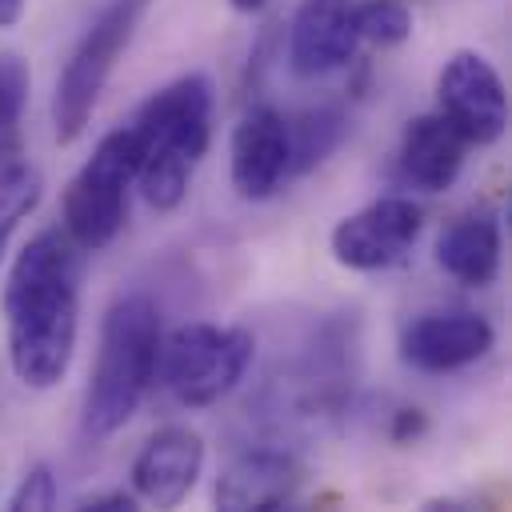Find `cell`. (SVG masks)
<instances>
[{
  "label": "cell",
  "instance_id": "cell-19",
  "mask_svg": "<svg viewBox=\"0 0 512 512\" xmlns=\"http://www.w3.org/2000/svg\"><path fill=\"white\" fill-rule=\"evenodd\" d=\"M352 12H356V32L368 44L392 48L412 36V12L400 0H364V4H352Z\"/></svg>",
  "mask_w": 512,
  "mask_h": 512
},
{
  "label": "cell",
  "instance_id": "cell-5",
  "mask_svg": "<svg viewBox=\"0 0 512 512\" xmlns=\"http://www.w3.org/2000/svg\"><path fill=\"white\" fill-rule=\"evenodd\" d=\"M144 8H148V0H112L92 20V28L80 36V44L72 48V56L56 80V92H52V128H56L60 144H72L88 128L92 108H96L120 52L128 48Z\"/></svg>",
  "mask_w": 512,
  "mask_h": 512
},
{
  "label": "cell",
  "instance_id": "cell-6",
  "mask_svg": "<svg viewBox=\"0 0 512 512\" xmlns=\"http://www.w3.org/2000/svg\"><path fill=\"white\" fill-rule=\"evenodd\" d=\"M132 132L140 140V168H176L192 176L212 140V84L200 72L164 84L140 104Z\"/></svg>",
  "mask_w": 512,
  "mask_h": 512
},
{
  "label": "cell",
  "instance_id": "cell-14",
  "mask_svg": "<svg viewBox=\"0 0 512 512\" xmlns=\"http://www.w3.org/2000/svg\"><path fill=\"white\" fill-rule=\"evenodd\" d=\"M464 148L468 140L440 112L412 116L400 132V176L420 192H444L464 168Z\"/></svg>",
  "mask_w": 512,
  "mask_h": 512
},
{
  "label": "cell",
  "instance_id": "cell-12",
  "mask_svg": "<svg viewBox=\"0 0 512 512\" xmlns=\"http://www.w3.org/2000/svg\"><path fill=\"white\" fill-rule=\"evenodd\" d=\"M360 32L348 0H304L288 28V64L296 76H328L356 56Z\"/></svg>",
  "mask_w": 512,
  "mask_h": 512
},
{
  "label": "cell",
  "instance_id": "cell-10",
  "mask_svg": "<svg viewBox=\"0 0 512 512\" xmlns=\"http://www.w3.org/2000/svg\"><path fill=\"white\" fill-rule=\"evenodd\" d=\"M292 176V128L276 108H252L232 128V188L268 200Z\"/></svg>",
  "mask_w": 512,
  "mask_h": 512
},
{
  "label": "cell",
  "instance_id": "cell-4",
  "mask_svg": "<svg viewBox=\"0 0 512 512\" xmlns=\"http://www.w3.org/2000/svg\"><path fill=\"white\" fill-rule=\"evenodd\" d=\"M252 348H256L252 332L196 320V324H180L168 340H160L156 372L184 408H212L244 380L252 364Z\"/></svg>",
  "mask_w": 512,
  "mask_h": 512
},
{
  "label": "cell",
  "instance_id": "cell-20",
  "mask_svg": "<svg viewBox=\"0 0 512 512\" xmlns=\"http://www.w3.org/2000/svg\"><path fill=\"white\" fill-rule=\"evenodd\" d=\"M52 504H56V476H52L48 464H32V468L24 472V480L16 484L8 508H12V512H44V508H52Z\"/></svg>",
  "mask_w": 512,
  "mask_h": 512
},
{
  "label": "cell",
  "instance_id": "cell-16",
  "mask_svg": "<svg viewBox=\"0 0 512 512\" xmlns=\"http://www.w3.org/2000/svg\"><path fill=\"white\" fill-rule=\"evenodd\" d=\"M24 104H28V64L16 52H0V164L24 156Z\"/></svg>",
  "mask_w": 512,
  "mask_h": 512
},
{
  "label": "cell",
  "instance_id": "cell-18",
  "mask_svg": "<svg viewBox=\"0 0 512 512\" xmlns=\"http://www.w3.org/2000/svg\"><path fill=\"white\" fill-rule=\"evenodd\" d=\"M292 128V172H308L316 168L340 140H344V116L336 108H316L304 112Z\"/></svg>",
  "mask_w": 512,
  "mask_h": 512
},
{
  "label": "cell",
  "instance_id": "cell-15",
  "mask_svg": "<svg viewBox=\"0 0 512 512\" xmlns=\"http://www.w3.org/2000/svg\"><path fill=\"white\" fill-rule=\"evenodd\" d=\"M436 264L468 288H484L500 272V220L496 212H464L436 240Z\"/></svg>",
  "mask_w": 512,
  "mask_h": 512
},
{
  "label": "cell",
  "instance_id": "cell-3",
  "mask_svg": "<svg viewBox=\"0 0 512 512\" xmlns=\"http://www.w3.org/2000/svg\"><path fill=\"white\" fill-rule=\"evenodd\" d=\"M140 172V140L132 128L108 132L64 188V232L80 252L116 240L128 216V184Z\"/></svg>",
  "mask_w": 512,
  "mask_h": 512
},
{
  "label": "cell",
  "instance_id": "cell-1",
  "mask_svg": "<svg viewBox=\"0 0 512 512\" xmlns=\"http://www.w3.org/2000/svg\"><path fill=\"white\" fill-rule=\"evenodd\" d=\"M4 328L16 380L40 392L56 388L80 328V248L68 232H36L16 252L4 284Z\"/></svg>",
  "mask_w": 512,
  "mask_h": 512
},
{
  "label": "cell",
  "instance_id": "cell-2",
  "mask_svg": "<svg viewBox=\"0 0 512 512\" xmlns=\"http://www.w3.org/2000/svg\"><path fill=\"white\" fill-rule=\"evenodd\" d=\"M160 312L144 292L120 296L100 320L96 364L84 396V436L100 440L120 432L156 380Z\"/></svg>",
  "mask_w": 512,
  "mask_h": 512
},
{
  "label": "cell",
  "instance_id": "cell-21",
  "mask_svg": "<svg viewBox=\"0 0 512 512\" xmlns=\"http://www.w3.org/2000/svg\"><path fill=\"white\" fill-rule=\"evenodd\" d=\"M80 512H136V496L132 492H92L76 500Z\"/></svg>",
  "mask_w": 512,
  "mask_h": 512
},
{
  "label": "cell",
  "instance_id": "cell-13",
  "mask_svg": "<svg viewBox=\"0 0 512 512\" xmlns=\"http://www.w3.org/2000/svg\"><path fill=\"white\" fill-rule=\"evenodd\" d=\"M300 488V464L284 448H244L236 452L220 480H216V504L228 512H276L292 504Z\"/></svg>",
  "mask_w": 512,
  "mask_h": 512
},
{
  "label": "cell",
  "instance_id": "cell-22",
  "mask_svg": "<svg viewBox=\"0 0 512 512\" xmlns=\"http://www.w3.org/2000/svg\"><path fill=\"white\" fill-rule=\"evenodd\" d=\"M20 16H24V0H0V28L20 24Z\"/></svg>",
  "mask_w": 512,
  "mask_h": 512
},
{
  "label": "cell",
  "instance_id": "cell-7",
  "mask_svg": "<svg viewBox=\"0 0 512 512\" xmlns=\"http://www.w3.org/2000/svg\"><path fill=\"white\" fill-rule=\"evenodd\" d=\"M420 204L408 196H384L368 208L344 216L332 228V256L352 272H380L408 256L420 236Z\"/></svg>",
  "mask_w": 512,
  "mask_h": 512
},
{
  "label": "cell",
  "instance_id": "cell-8",
  "mask_svg": "<svg viewBox=\"0 0 512 512\" xmlns=\"http://www.w3.org/2000/svg\"><path fill=\"white\" fill-rule=\"evenodd\" d=\"M440 116L468 144H496L508 128V96L500 72L480 52H456L436 76Z\"/></svg>",
  "mask_w": 512,
  "mask_h": 512
},
{
  "label": "cell",
  "instance_id": "cell-9",
  "mask_svg": "<svg viewBox=\"0 0 512 512\" xmlns=\"http://www.w3.org/2000/svg\"><path fill=\"white\" fill-rule=\"evenodd\" d=\"M492 340L496 332L480 312H468V308L428 312L400 332V360L424 376H444L476 364L492 348Z\"/></svg>",
  "mask_w": 512,
  "mask_h": 512
},
{
  "label": "cell",
  "instance_id": "cell-11",
  "mask_svg": "<svg viewBox=\"0 0 512 512\" xmlns=\"http://www.w3.org/2000/svg\"><path fill=\"white\" fill-rule=\"evenodd\" d=\"M200 468H204V440L184 424H168L156 436H148V444L136 452L132 496L156 508H176L200 480Z\"/></svg>",
  "mask_w": 512,
  "mask_h": 512
},
{
  "label": "cell",
  "instance_id": "cell-23",
  "mask_svg": "<svg viewBox=\"0 0 512 512\" xmlns=\"http://www.w3.org/2000/svg\"><path fill=\"white\" fill-rule=\"evenodd\" d=\"M232 8H236V12H260L264 0H232Z\"/></svg>",
  "mask_w": 512,
  "mask_h": 512
},
{
  "label": "cell",
  "instance_id": "cell-17",
  "mask_svg": "<svg viewBox=\"0 0 512 512\" xmlns=\"http://www.w3.org/2000/svg\"><path fill=\"white\" fill-rule=\"evenodd\" d=\"M40 192H44V180L24 156L12 164H0V260H4L8 240L20 228V220L40 204Z\"/></svg>",
  "mask_w": 512,
  "mask_h": 512
}]
</instances>
